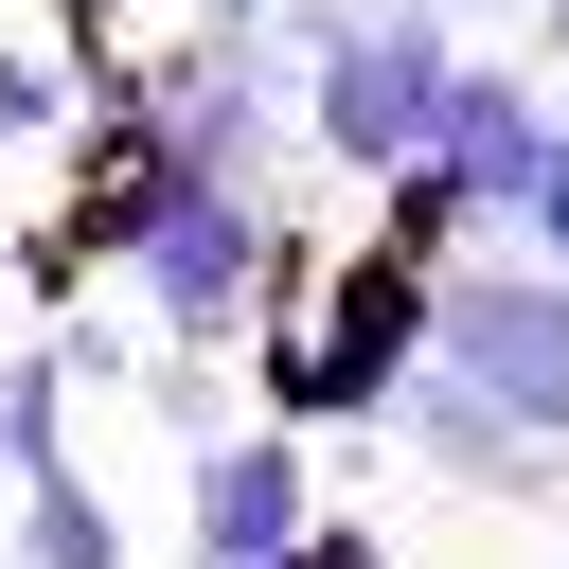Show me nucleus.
Segmentation results:
<instances>
[{
  "label": "nucleus",
  "mask_w": 569,
  "mask_h": 569,
  "mask_svg": "<svg viewBox=\"0 0 569 569\" xmlns=\"http://www.w3.org/2000/svg\"><path fill=\"white\" fill-rule=\"evenodd\" d=\"M107 267H124V302H142L160 356H231L249 302H267V267H284V213H267V178L160 160V196H142V231H124Z\"/></svg>",
  "instance_id": "nucleus-3"
},
{
  "label": "nucleus",
  "mask_w": 569,
  "mask_h": 569,
  "mask_svg": "<svg viewBox=\"0 0 569 569\" xmlns=\"http://www.w3.org/2000/svg\"><path fill=\"white\" fill-rule=\"evenodd\" d=\"M18 569H124V516H107L71 462H36V480H18Z\"/></svg>",
  "instance_id": "nucleus-8"
},
{
  "label": "nucleus",
  "mask_w": 569,
  "mask_h": 569,
  "mask_svg": "<svg viewBox=\"0 0 569 569\" xmlns=\"http://www.w3.org/2000/svg\"><path fill=\"white\" fill-rule=\"evenodd\" d=\"M516 18H533V0H516Z\"/></svg>",
  "instance_id": "nucleus-14"
},
{
  "label": "nucleus",
  "mask_w": 569,
  "mask_h": 569,
  "mask_svg": "<svg viewBox=\"0 0 569 569\" xmlns=\"http://www.w3.org/2000/svg\"><path fill=\"white\" fill-rule=\"evenodd\" d=\"M373 445H409V462H427V480H462V498H533V480H551V445H533V427H498L445 356H409V391H391V427H373Z\"/></svg>",
  "instance_id": "nucleus-7"
},
{
  "label": "nucleus",
  "mask_w": 569,
  "mask_h": 569,
  "mask_svg": "<svg viewBox=\"0 0 569 569\" xmlns=\"http://www.w3.org/2000/svg\"><path fill=\"white\" fill-rule=\"evenodd\" d=\"M284 569H391V533H356V516H302V533H284Z\"/></svg>",
  "instance_id": "nucleus-11"
},
{
  "label": "nucleus",
  "mask_w": 569,
  "mask_h": 569,
  "mask_svg": "<svg viewBox=\"0 0 569 569\" xmlns=\"http://www.w3.org/2000/svg\"><path fill=\"white\" fill-rule=\"evenodd\" d=\"M71 107H89V71H71V36H0V142L36 160V142H71Z\"/></svg>",
  "instance_id": "nucleus-10"
},
{
  "label": "nucleus",
  "mask_w": 569,
  "mask_h": 569,
  "mask_svg": "<svg viewBox=\"0 0 569 569\" xmlns=\"http://www.w3.org/2000/svg\"><path fill=\"white\" fill-rule=\"evenodd\" d=\"M267 53H284V124H302V160H320V178H391V160L427 142L462 36H445V0H284Z\"/></svg>",
  "instance_id": "nucleus-2"
},
{
  "label": "nucleus",
  "mask_w": 569,
  "mask_h": 569,
  "mask_svg": "<svg viewBox=\"0 0 569 569\" xmlns=\"http://www.w3.org/2000/svg\"><path fill=\"white\" fill-rule=\"evenodd\" d=\"M427 284H445V249L427 231H356V249H284L267 267V302H249V373H267V409L284 427H391V391H409V356H427Z\"/></svg>",
  "instance_id": "nucleus-1"
},
{
  "label": "nucleus",
  "mask_w": 569,
  "mask_h": 569,
  "mask_svg": "<svg viewBox=\"0 0 569 569\" xmlns=\"http://www.w3.org/2000/svg\"><path fill=\"white\" fill-rule=\"evenodd\" d=\"M427 356H445L498 427L569 445V267H551V249H533V267H445V284H427Z\"/></svg>",
  "instance_id": "nucleus-4"
},
{
  "label": "nucleus",
  "mask_w": 569,
  "mask_h": 569,
  "mask_svg": "<svg viewBox=\"0 0 569 569\" xmlns=\"http://www.w3.org/2000/svg\"><path fill=\"white\" fill-rule=\"evenodd\" d=\"M320 516V427H196V551H267L284 569V533Z\"/></svg>",
  "instance_id": "nucleus-6"
},
{
  "label": "nucleus",
  "mask_w": 569,
  "mask_h": 569,
  "mask_svg": "<svg viewBox=\"0 0 569 569\" xmlns=\"http://www.w3.org/2000/svg\"><path fill=\"white\" fill-rule=\"evenodd\" d=\"M551 142H569V89L533 71V53H445V107H427V178L480 213V231H516V196L551 178Z\"/></svg>",
  "instance_id": "nucleus-5"
},
{
  "label": "nucleus",
  "mask_w": 569,
  "mask_h": 569,
  "mask_svg": "<svg viewBox=\"0 0 569 569\" xmlns=\"http://www.w3.org/2000/svg\"><path fill=\"white\" fill-rule=\"evenodd\" d=\"M516 249H551V267H569V142H551V178L516 196Z\"/></svg>",
  "instance_id": "nucleus-12"
},
{
  "label": "nucleus",
  "mask_w": 569,
  "mask_h": 569,
  "mask_svg": "<svg viewBox=\"0 0 569 569\" xmlns=\"http://www.w3.org/2000/svg\"><path fill=\"white\" fill-rule=\"evenodd\" d=\"M0 462H18V480L71 462V338H18V356H0Z\"/></svg>",
  "instance_id": "nucleus-9"
},
{
  "label": "nucleus",
  "mask_w": 569,
  "mask_h": 569,
  "mask_svg": "<svg viewBox=\"0 0 569 569\" xmlns=\"http://www.w3.org/2000/svg\"><path fill=\"white\" fill-rule=\"evenodd\" d=\"M178 18H196V36H267L284 0H178Z\"/></svg>",
  "instance_id": "nucleus-13"
}]
</instances>
